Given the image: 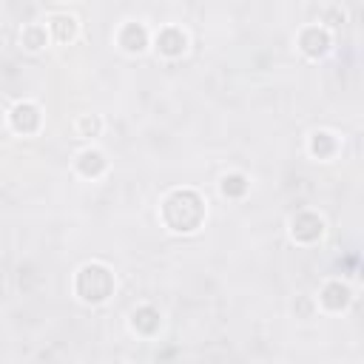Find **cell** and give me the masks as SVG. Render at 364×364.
Instances as JSON below:
<instances>
[{
  "instance_id": "6da1fadb",
  "label": "cell",
  "mask_w": 364,
  "mask_h": 364,
  "mask_svg": "<svg viewBox=\"0 0 364 364\" xmlns=\"http://www.w3.org/2000/svg\"><path fill=\"white\" fill-rule=\"evenodd\" d=\"M205 199L193 188H173L159 205V216L171 233H193L205 222Z\"/></svg>"
},
{
  "instance_id": "7a4b0ae2",
  "label": "cell",
  "mask_w": 364,
  "mask_h": 364,
  "mask_svg": "<svg viewBox=\"0 0 364 364\" xmlns=\"http://www.w3.org/2000/svg\"><path fill=\"white\" fill-rule=\"evenodd\" d=\"M74 293L82 304H102L114 293V273L102 262H85L74 276Z\"/></svg>"
},
{
  "instance_id": "3957f363",
  "label": "cell",
  "mask_w": 364,
  "mask_h": 364,
  "mask_svg": "<svg viewBox=\"0 0 364 364\" xmlns=\"http://www.w3.org/2000/svg\"><path fill=\"white\" fill-rule=\"evenodd\" d=\"M287 233H290V242L293 245H301V247H313L316 242H321L324 236V216L304 208V210H296L290 219H287Z\"/></svg>"
},
{
  "instance_id": "277c9868",
  "label": "cell",
  "mask_w": 364,
  "mask_h": 364,
  "mask_svg": "<svg viewBox=\"0 0 364 364\" xmlns=\"http://www.w3.org/2000/svg\"><path fill=\"white\" fill-rule=\"evenodd\" d=\"M299 51L307 57V60H321L327 57V51L333 48V31L324 28L321 23H310L299 31V40H296Z\"/></svg>"
},
{
  "instance_id": "5b68a950",
  "label": "cell",
  "mask_w": 364,
  "mask_h": 364,
  "mask_svg": "<svg viewBox=\"0 0 364 364\" xmlns=\"http://www.w3.org/2000/svg\"><path fill=\"white\" fill-rule=\"evenodd\" d=\"M316 304L324 310V313H344L350 304H353V287L344 282V279H327L321 287H318V296H316Z\"/></svg>"
},
{
  "instance_id": "8992f818",
  "label": "cell",
  "mask_w": 364,
  "mask_h": 364,
  "mask_svg": "<svg viewBox=\"0 0 364 364\" xmlns=\"http://www.w3.org/2000/svg\"><path fill=\"white\" fill-rule=\"evenodd\" d=\"M9 125H11V131H17V134H23V136L37 134L40 125H43V111H40V105L31 102V100L14 102L11 111H9Z\"/></svg>"
},
{
  "instance_id": "52a82bcc",
  "label": "cell",
  "mask_w": 364,
  "mask_h": 364,
  "mask_svg": "<svg viewBox=\"0 0 364 364\" xmlns=\"http://www.w3.org/2000/svg\"><path fill=\"white\" fill-rule=\"evenodd\" d=\"M151 46L156 48L159 57H165V60H179V57L188 51V34H185L179 26H165V28H159V31L154 34Z\"/></svg>"
},
{
  "instance_id": "ba28073f",
  "label": "cell",
  "mask_w": 364,
  "mask_h": 364,
  "mask_svg": "<svg viewBox=\"0 0 364 364\" xmlns=\"http://www.w3.org/2000/svg\"><path fill=\"white\" fill-rule=\"evenodd\" d=\"M46 31H48V40H54V43H60V46H68V43L77 40L80 23H77L74 14L54 11V14H48V20H46Z\"/></svg>"
},
{
  "instance_id": "9c48e42d",
  "label": "cell",
  "mask_w": 364,
  "mask_h": 364,
  "mask_svg": "<svg viewBox=\"0 0 364 364\" xmlns=\"http://www.w3.org/2000/svg\"><path fill=\"white\" fill-rule=\"evenodd\" d=\"M117 43L125 54H142L151 46V31L142 23H122V28L117 31Z\"/></svg>"
},
{
  "instance_id": "30bf717a",
  "label": "cell",
  "mask_w": 364,
  "mask_h": 364,
  "mask_svg": "<svg viewBox=\"0 0 364 364\" xmlns=\"http://www.w3.org/2000/svg\"><path fill=\"white\" fill-rule=\"evenodd\" d=\"M307 154L318 162H330L336 154H338V136L327 128H316L310 136H307Z\"/></svg>"
},
{
  "instance_id": "8fae6325",
  "label": "cell",
  "mask_w": 364,
  "mask_h": 364,
  "mask_svg": "<svg viewBox=\"0 0 364 364\" xmlns=\"http://www.w3.org/2000/svg\"><path fill=\"white\" fill-rule=\"evenodd\" d=\"M74 171L85 179H100L105 171H108V159L100 148H82L74 159Z\"/></svg>"
},
{
  "instance_id": "7c38bea8",
  "label": "cell",
  "mask_w": 364,
  "mask_h": 364,
  "mask_svg": "<svg viewBox=\"0 0 364 364\" xmlns=\"http://www.w3.org/2000/svg\"><path fill=\"white\" fill-rule=\"evenodd\" d=\"M159 327H162V316H159V310L154 304H139V307L131 310V330L136 336L151 338V336L159 333Z\"/></svg>"
},
{
  "instance_id": "4fadbf2b",
  "label": "cell",
  "mask_w": 364,
  "mask_h": 364,
  "mask_svg": "<svg viewBox=\"0 0 364 364\" xmlns=\"http://www.w3.org/2000/svg\"><path fill=\"white\" fill-rule=\"evenodd\" d=\"M20 46H23L26 51H31V54L43 51V48L48 46L46 23H28V26H23V31H20Z\"/></svg>"
},
{
  "instance_id": "5bb4252c",
  "label": "cell",
  "mask_w": 364,
  "mask_h": 364,
  "mask_svg": "<svg viewBox=\"0 0 364 364\" xmlns=\"http://www.w3.org/2000/svg\"><path fill=\"white\" fill-rule=\"evenodd\" d=\"M219 191H222V196H228V199H242V196L250 191V179H247L245 173H239V171H230V173H225V176L219 179Z\"/></svg>"
},
{
  "instance_id": "9a60e30c",
  "label": "cell",
  "mask_w": 364,
  "mask_h": 364,
  "mask_svg": "<svg viewBox=\"0 0 364 364\" xmlns=\"http://www.w3.org/2000/svg\"><path fill=\"white\" fill-rule=\"evenodd\" d=\"M74 131H77L80 139H94V136H100V131H102V119H100L97 114H82V117H77Z\"/></svg>"
}]
</instances>
